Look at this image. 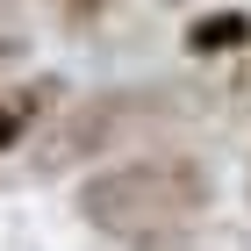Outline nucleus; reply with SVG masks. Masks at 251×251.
<instances>
[{"instance_id":"nucleus-2","label":"nucleus","mask_w":251,"mask_h":251,"mask_svg":"<svg viewBox=\"0 0 251 251\" xmlns=\"http://www.w3.org/2000/svg\"><path fill=\"white\" fill-rule=\"evenodd\" d=\"M194 115V94L173 79H122V86H94L86 100H72L36 144V173H94L108 158H122L129 144L173 129Z\"/></svg>"},{"instance_id":"nucleus-3","label":"nucleus","mask_w":251,"mask_h":251,"mask_svg":"<svg viewBox=\"0 0 251 251\" xmlns=\"http://www.w3.org/2000/svg\"><path fill=\"white\" fill-rule=\"evenodd\" d=\"M65 115V79L58 72H15L0 86V151L43 144V129Z\"/></svg>"},{"instance_id":"nucleus-7","label":"nucleus","mask_w":251,"mask_h":251,"mask_svg":"<svg viewBox=\"0 0 251 251\" xmlns=\"http://www.w3.org/2000/svg\"><path fill=\"white\" fill-rule=\"evenodd\" d=\"M165 7H187V0H165Z\"/></svg>"},{"instance_id":"nucleus-5","label":"nucleus","mask_w":251,"mask_h":251,"mask_svg":"<svg viewBox=\"0 0 251 251\" xmlns=\"http://www.w3.org/2000/svg\"><path fill=\"white\" fill-rule=\"evenodd\" d=\"M50 7H58L65 36H94V29H108V15H115L122 0H50Z\"/></svg>"},{"instance_id":"nucleus-4","label":"nucleus","mask_w":251,"mask_h":251,"mask_svg":"<svg viewBox=\"0 0 251 251\" xmlns=\"http://www.w3.org/2000/svg\"><path fill=\"white\" fill-rule=\"evenodd\" d=\"M187 50H194V58H215V50L230 58V50H251V15H237V7H230V15H201V22L187 29Z\"/></svg>"},{"instance_id":"nucleus-6","label":"nucleus","mask_w":251,"mask_h":251,"mask_svg":"<svg viewBox=\"0 0 251 251\" xmlns=\"http://www.w3.org/2000/svg\"><path fill=\"white\" fill-rule=\"evenodd\" d=\"M22 65H29V36H7V29H0V86H7Z\"/></svg>"},{"instance_id":"nucleus-1","label":"nucleus","mask_w":251,"mask_h":251,"mask_svg":"<svg viewBox=\"0 0 251 251\" xmlns=\"http://www.w3.org/2000/svg\"><path fill=\"white\" fill-rule=\"evenodd\" d=\"M72 215L115 251H187L215 215V173L187 144L122 151L94 173H79Z\"/></svg>"}]
</instances>
